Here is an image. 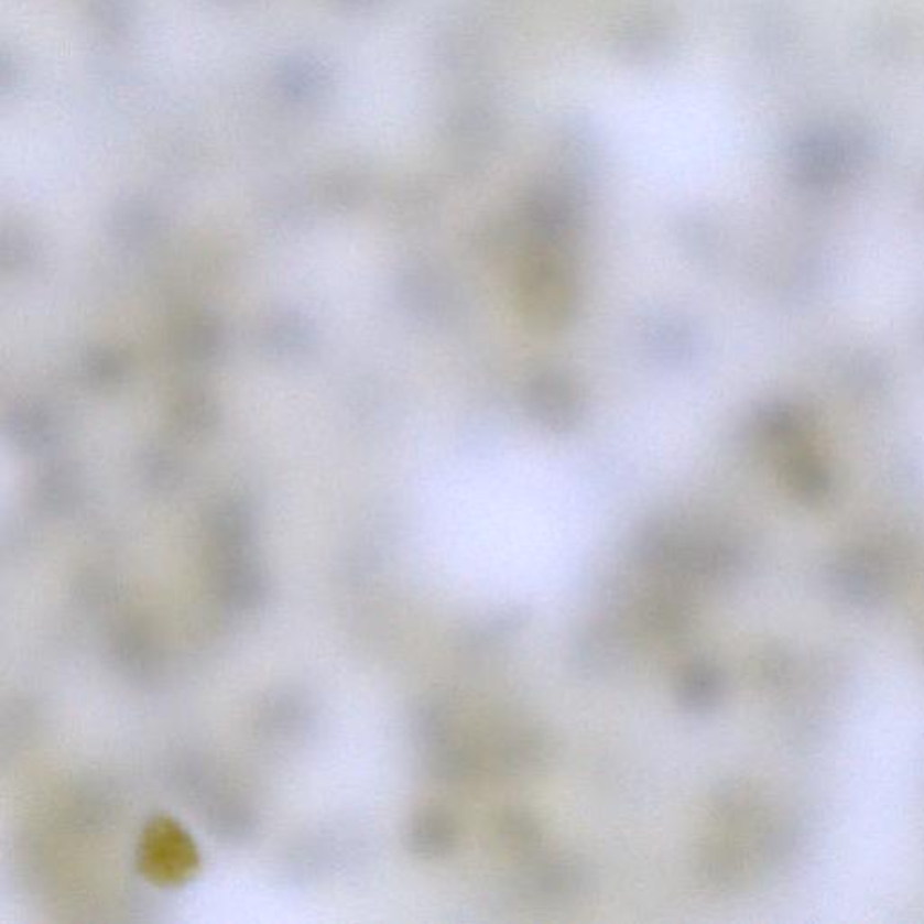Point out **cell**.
<instances>
[{
    "instance_id": "1",
    "label": "cell",
    "mask_w": 924,
    "mask_h": 924,
    "mask_svg": "<svg viewBox=\"0 0 924 924\" xmlns=\"http://www.w3.org/2000/svg\"><path fill=\"white\" fill-rule=\"evenodd\" d=\"M194 861L191 841L172 825H157L143 845V865L157 880H180Z\"/></svg>"
}]
</instances>
